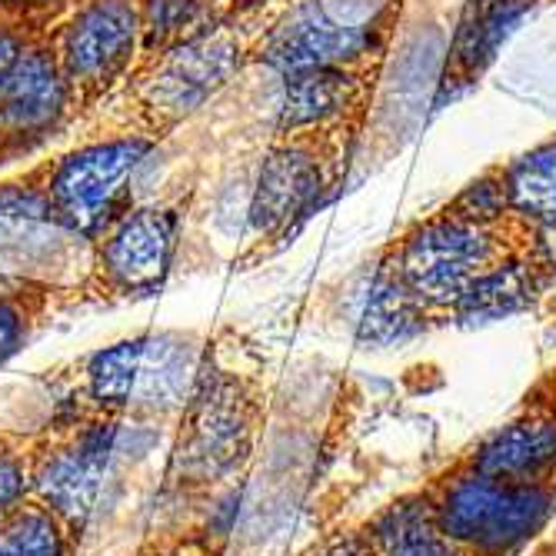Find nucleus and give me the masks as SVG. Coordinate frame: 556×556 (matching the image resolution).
Returning a JSON list of instances; mask_svg holds the SVG:
<instances>
[{
	"label": "nucleus",
	"mask_w": 556,
	"mask_h": 556,
	"mask_svg": "<svg viewBox=\"0 0 556 556\" xmlns=\"http://www.w3.org/2000/svg\"><path fill=\"white\" fill-rule=\"evenodd\" d=\"M264 417V380L230 364L217 343H207L177 414L164 496L177 503H217L227 496L254 460Z\"/></svg>",
	"instance_id": "f257e3e1"
},
{
	"label": "nucleus",
	"mask_w": 556,
	"mask_h": 556,
	"mask_svg": "<svg viewBox=\"0 0 556 556\" xmlns=\"http://www.w3.org/2000/svg\"><path fill=\"white\" fill-rule=\"evenodd\" d=\"M520 254H530V247L514 224H477L440 207L390 243L377 280L400 300L414 327L437 317L457 320L467 293Z\"/></svg>",
	"instance_id": "f03ea898"
},
{
	"label": "nucleus",
	"mask_w": 556,
	"mask_h": 556,
	"mask_svg": "<svg viewBox=\"0 0 556 556\" xmlns=\"http://www.w3.org/2000/svg\"><path fill=\"white\" fill-rule=\"evenodd\" d=\"M433 520L473 556H520L556 520V483H510L464 457L424 486Z\"/></svg>",
	"instance_id": "7ed1b4c3"
},
{
	"label": "nucleus",
	"mask_w": 556,
	"mask_h": 556,
	"mask_svg": "<svg viewBox=\"0 0 556 556\" xmlns=\"http://www.w3.org/2000/svg\"><path fill=\"white\" fill-rule=\"evenodd\" d=\"M250 61V43L233 27H207L193 40L140 64L127 87V127L164 137L193 117Z\"/></svg>",
	"instance_id": "20e7f679"
},
{
	"label": "nucleus",
	"mask_w": 556,
	"mask_h": 556,
	"mask_svg": "<svg viewBox=\"0 0 556 556\" xmlns=\"http://www.w3.org/2000/svg\"><path fill=\"white\" fill-rule=\"evenodd\" d=\"M154 147L157 137L124 127L117 134L80 140L54 161H43L40 180L58 224L71 237H84L90 243L121 211L130 207V180Z\"/></svg>",
	"instance_id": "39448f33"
},
{
	"label": "nucleus",
	"mask_w": 556,
	"mask_h": 556,
	"mask_svg": "<svg viewBox=\"0 0 556 556\" xmlns=\"http://www.w3.org/2000/svg\"><path fill=\"white\" fill-rule=\"evenodd\" d=\"M184 211V197L147 200V204L121 211L90 240V267L77 287L80 296L104 303L154 296L170 277Z\"/></svg>",
	"instance_id": "423d86ee"
},
{
	"label": "nucleus",
	"mask_w": 556,
	"mask_h": 556,
	"mask_svg": "<svg viewBox=\"0 0 556 556\" xmlns=\"http://www.w3.org/2000/svg\"><path fill=\"white\" fill-rule=\"evenodd\" d=\"M50 43L71 87L74 114H87L140 64L137 0H80L58 30H50Z\"/></svg>",
	"instance_id": "0eeeda50"
},
{
	"label": "nucleus",
	"mask_w": 556,
	"mask_h": 556,
	"mask_svg": "<svg viewBox=\"0 0 556 556\" xmlns=\"http://www.w3.org/2000/svg\"><path fill=\"white\" fill-rule=\"evenodd\" d=\"M124 420L87 414L77 407L71 420L40 427V453L34 470V500L61 514L80 533L93 514L100 480L108 473L114 440Z\"/></svg>",
	"instance_id": "6e6552de"
},
{
	"label": "nucleus",
	"mask_w": 556,
	"mask_h": 556,
	"mask_svg": "<svg viewBox=\"0 0 556 556\" xmlns=\"http://www.w3.org/2000/svg\"><path fill=\"white\" fill-rule=\"evenodd\" d=\"M337 161L324 134L277 137L261 164L254 197H250V233L254 240H283L293 224L307 220L320 207L324 190L333 184Z\"/></svg>",
	"instance_id": "1a4fd4ad"
},
{
	"label": "nucleus",
	"mask_w": 556,
	"mask_h": 556,
	"mask_svg": "<svg viewBox=\"0 0 556 556\" xmlns=\"http://www.w3.org/2000/svg\"><path fill=\"white\" fill-rule=\"evenodd\" d=\"M71 117H77L74 97L47 30L0 84V167L27 157Z\"/></svg>",
	"instance_id": "9d476101"
},
{
	"label": "nucleus",
	"mask_w": 556,
	"mask_h": 556,
	"mask_svg": "<svg viewBox=\"0 0 556 556\" xmlns=\"http://www.w3.org/2000/svg\"><path fill=\"white\" fill-rule=\"evenodd\" d=\"M460 457L496 480L556 483V370H546L523 393L517 410Z\"/></svg>",
	"instance_id": "9b49d317"
},
{
	"label": "nucleus",
	"mask_w": 556,
	"mask_h": 556,
	"mask_svg": "<svg viewBox=\"0 0 556 556\" xmlns=\"http://www.w3.org/2000/svg\"><path fill=\"white\" fill-rule=\"evenodd\" d=\"M383 17L387 11L374 21H340L324 4H303L264 37L257 58L280 77L337 64H361L380 47L377 24Z\"/></svg>",
	"instance_id": "f8f14e48"
},
{
	"label": "nucleus",
	"mask_w": 556,
	"mask_h": 556,
	"mask_svg": "<svg viewBox=\"0 0 556 556\" xmlns=\"http://www.w3.org/2000/svg\"><path fill=\"white\" fill-rule=\"evenodd\" d=\"M507 187L510 224L523 233L536 264L556 270V137L530 147L527 154L500 164Z\"/></svg>",
	"instance_id": "ddd939ff"
},
{
	"label": "nucleus",
	"mask_w": 556,
	"mask_h": 556,
	"mask_svg": "<svg viewBox=\"0 0 556 556\" xmlns=\"http://www.w3.org/2000/svg\"><path fill=\"white\" fill-rule=\"evenodd\" d=\"M370 58L361 64L317 67L283 77V97L277 111V137L293 134H333L353 108L364 100Z\"/></svg>",
	"instance_id": "4468645a"
},
{
	"label": "nucleus",
	"mask_w": 556,
	"mask_h": 556,
	"mask_svg": "<svg viewBox=\"0 0 556 556\" xmlns=\"http://www.w3.org/2000/svg\"><path fill=\"white\" fill-rule=\"evenodd\" d=\"M147 333L111 343L104 350L90 353L80 364L77 380V407L87 414H100L111 420H127L134 407V390L143 364Z\"/></svg>",
	"instance_id": "2eb2a0df"
},
{
	"label": "nucleus",
	"mask_w": 556,
	"mask_h": 556,
	"mask_svg": "<svg viewBox=\"0 0 556 556\" xmlns=\"http://www.w3.org/2000/svg\"><path fill=\"white\" fill-rule=\"evenodd\" d=\"M367 530L374 533L380 556H473L440 530L420 486L387 503L367 520Z\"/></svg>",
	"instance_id": "dca6fc26"
},
{
	"label": "nucleus",
	"mask_w": 556,
	"mask_h": 556,
	"mask_svg": "<svg viewBox=\"0 0 556 556\" xmlns=\"http://www.w3.org/2000/svg\"><path fill=\"white\" fill-rule=\"evenodd\" d=\"M77 287H61L50 280L0 274V367L24 353L43 324L61 314Z\"/></svg>",
	"instance_id": "f3484780"
},
{
	"label": "nucleus",
	"mask_w": 556,
	"mask_h": 556,
	"mask_svg": "<svg viewBox=\"0 0 556 556\" xmlns=\"http://www.w3.org/2000/svg\"><path fill=\"white\" fill-rule=\"evenodd\" d=\"M536 4V0H470L467 14L453 43V58L446 67L450 84H470L496 58L500 43L507 40L514 24Z\"/></svg>",
	"instance_id": "a211bd4d"
},
{
	"label": "nucleus",
	"mask_w": 556,
	"mask_h": 556,
	"mask_svg": "<svg viewBox=\"0 0 556 556\" xmlns=\"http://www.w3.org/2000/svg\"><path fill=\"white\" fill-rule=\"evenodd\" d=\"M80 540L77 527L34 496L0 520V556H77Z\"/></svg>",
	"instance_id": "6ab92c4d"
},
{
	"label": "nucleus",
	"mask_w": 556,
	"mask_h": 556,
	"mask_svg": "<svg viewBox=\"0 0 556 556\" xmlns=\"http://www.w3.org/2000/svg\"><path fill=\"white\" fill-rule=\"evenodd\" d=\"M211 4L214 0H137L140 64L204 34L211 27Z\"/></svg>",
	"instance_id": "aec40b11"
},
{
	"label": "nucleus",
	"mask_w": 556,
	"mask_h": 556,
	"mask_svg": "<svg viewBox=\"0 0 556 556\" xmlns=\"http://www.w3.org/2000/svg\"><path fill=\"white\" fill-rule=\"evenodd\" d=\"M40 430H0V520L34 496Z\"/></svg>",
	"instance_id": "412c9836"
},
{
	"label": "nucleus",
	"mask_w": 556,
	"mask_h": 556,
	"mask_svg": "<svg viewBox=\"0 0 556 556\" xmlns=\"http://www.w3.org/2000/svg\"><path fill=\"white\" fill-rule=\"evenodd\" d=\"M50 30V21L37 17H0V84L8 80L24 50Z\"/></svg>",
	"instance_id": "4be33fe9"
},
{
	"label": "nucleus",
	"mask_w": 556,
	"mask_h": 556,
	"mask_svg": "<svg viewBox=\"0 0 556 556\" xmlns=\"http://www.w3.org/2000/svg\"><path fill=\"white\" fill-rule=\"evenodd\" d=\"M303 556H380V549H377V540L367 530V523H361V527H346V530L324 536Z\"/></svg>",
	"instance_id": "5701e85b"
},
{
	"label": "nucleus",
	"mask_w": 556,
	"mask_h": 556,
	"mask_svg": "<svg viewBox=\"0 0 556 556\" xmlns=\"http://www.w3.org/2000/svg\"><path fill=\"white\" fill-rule=\"evenodd\" d=\"M61 0H0V17H37V21H50V11H54Z\"/></svg>",
	"instance_id": "b1692460"
},
{
	"label": "nucleus",
	"mask_w": 556,
	"mask_h": 556,
	"mask_svg": "<svg viewBox=\"0 0 556 556\" xmlns=\"http://www.w3.org/2000/svg\"><path fill=\"white\" fill-rule=\"evenodd\" d=\"M546 553H553V556H556V533H553V540H549V546H546Z\"/></svg>",
	"instance_id": "393cba45"
},
{
	"label": "nucleus",
	"mask_w": 556,
	"mask_h": 556,
	"mask_svg": "<svg viewBox=\"0 0 556 556\" xmlns=\"http://www.w3.org/2000/svg\"><path fill=\"white\" fill-rule=\"evenodd\" d=\"M540 556H553V553H546V549H543V553H540Z\"/></svg>",
	"instance_id": "a878e982"
}]
</instances>
